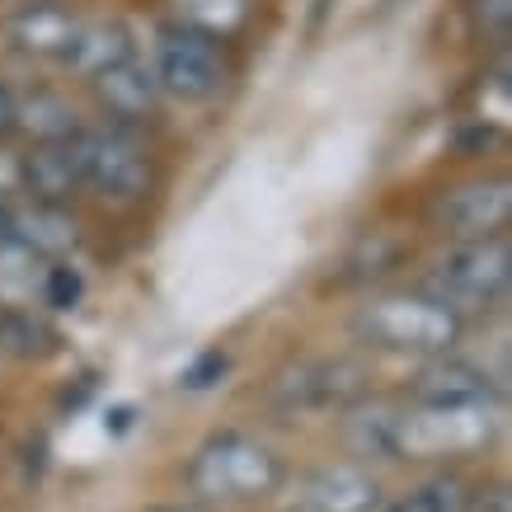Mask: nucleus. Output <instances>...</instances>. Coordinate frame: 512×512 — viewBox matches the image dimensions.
I'll use <instances>...</instances> for the list:
<instances>
[{"mask_svg":"<svg viewBox=\"0 0 512 512\" xmlns=\"http://www.w3.org/2000/svg\"><path fill=\"white\" fill-rule=\"evenodd\" d=\"M85 19H76L62 0H43V5H29L19 10L15 24H10V38H15L24 52L33 57H52V62H66V52L76 43V33Z\"/></svg>","mask_w":512,"mask_h":512,"instance_id":"obj_12","label":"nucleus"},{"mask_svg":"<svg viewBox=\"0 0 512 512\" xmlns=\"http://www.w3.org/2000/svg\"><path fill=\"white\" fill-rule=\"evenodd\" d=\"M132 57V38L118 19H94V24H80L76 43L66 52V66H76L80 76H99V71H109V66L127 62Z\"/></svg>","mask_w":512,"mask_h":512,"instance_id":"obj_16","label":"nucleus"},{"mask_svg":"<svg viewBox=\"0 0 512 512\" xmlns=\"http://www.w3.org/2000/svg\"><path fill=\"white\" fill-rule=\"evenodd\" d=\"M400 419H404V404L390 400H372V404H357L343 414V442L353 456H386L395 461L400 451Z\"/></svg>","mask_w":512,"mask_h":512,"instance_id":"obj_14","label":"nucleus"},{"mask_svg":"<svg viewBox=\"0 0 512 512\" xmlns=\"http://www.w3.org/2000/svg\"><path fill=\"white\" fill-rule=\"evenodd\" d=\"M19 188L43 207H62L76 188H85V132L71 141H43L19 160Z\"/></svg>","mask_w":512,"mask_h":512,"instance_id":"obj_9","label":"nucleus"},{"mask_svg":"<svg viewBox=\"0 0 512 512\" xmlns=\"http://www.w3.org/2000/svg\"><path fill=\"white\" fill-rule=\"evenodd\" d=\"M461 508H466V494H461V484L447 480V475L419 484V489H409V494H400L390 503V512H461Z\"/></svg>","mask_w":512,"mask_h":512,"instance_id":"obj_19","label":"nucleus"},{"mask_svg":"<svg viewBox=\"0 0 512 512\" xmlns=\"http://www.w3.org/2000/svg\"><path fill=\"white\" fill-rule=\"evenodd\" d=\"M296 512H381V480L357 461L320 466L301 484Z\"/></svg>","mask_w":512,"mask_h":512,"instance_id":"obj_10","label":"nucleus"},{"mask_svg":"<svg viewBox=\"0 0 512 512\" xmlns=\"http://www.w3.org/2000/svg\"><path fill=\"white\" fill-rule=\"evenodd\" d=\"M0 231L19 249H29L33 259H57L76 245V221L62 207H43V202L19 207V212H0Z\"/></svg>","mask_w":512,"mask_h":512,"instance_id":"obj_11","label":"nucleus"},{"mask_svg":"<svg viewBox=\"0 0 512 512\" xmlns=\"http://www.w3.org/2000/svg\"><path fill=\"white\" fill-rule=\"evenodd\" d=\"M357 334H367L381 348L400 353H437L447 357L451 343L461 339V315H451L433 296H386L357 315Z\"/></svg>","mask_w":512,"mask_h":512,"instance_id":"obj_3","label":"nucleus"},{"mask_svg":"<svg viewBox=\"0 0 512 512\" xmlns=\"http://www.w3.org/2000/svg\"><path fill=\"white\" fill-rule=\"evenodd\" d=\"M0 240H5V231H0Z\"/></svg>","mask_w":512,"mask_h":512,"instance_id":"obj_26","label":"nucleus"},{"mask_svg":"<svg viewBox=\"0 0 512 512\" xmlns=\"http://www.w3.org/2000/svg\"><path fill=\"white\" fill-rule=\"evenodd\" d=\"M151 184H156L151 156L127 127L85 132V188H94L104 202L132 207L151 193Z\"/></svg>","mask_w":512,"mask_h":512,"instance_id":"obj_6","label":"nucleus"},{"mask_svg":"<svg viewBox=\"0 0 512 512\" xmlns=\"http://www.w3.org/2000/svg\"><path fill=\"white\" fill-rule=\"evenodd\" d=\"M156 85L184 104H207L226 85V47L217 33H202L193 24H170L156 38Z\"/></svg>","mask_w":512,"mask_h":512,"instance_id":"obj_4","label":"nucleus"},{"mask_svg":"<svg viewBox=\"0 0 512 512\" xmlns=\"http://www.w3.org/2000/svg\"><path fill=\"white\" fill-rule=\"evenodd\" d=\"M0 348L15 357H43L57 348V334L24 306H5L0 311Z\"/></svg>","mask_w":512,"mask_h":512,"instance_id":"obj_18","label":"nucleus"},{"mask_svg":"<svg viewBox=\"0 0 512 512\" xmlns=\"http://www.w3.org/2000/svg\"><path fill=\"white\" fill-rule=\"evenodd\" d=\"M512 273V249L508 235H484V240H466L461 249H451L447 259L428 273V296L442 301L451 315L489 311L503 301Z\"/></svg>","mask_w":512,"mask_h":512,"instance_id":"obj_2","label":"nucleus"},{"mask_svg":"<svg viewBox=\"0 0 512 512\" xmlns=\"http://www.w3.org/2000/svg\"><path fill=\"white\" fill-rule=\"evenodd\" d=\"M494 437V404H414L400 419L395 456H466Z\"/></svg>","mask_w":512,"mask_h":512,"instance_id":"obj_5","label":"nucleus"},{"mask_svg":"<svg viewBox=\"0 0 512 512\" xmlns=\"http://www.w3.org/2000/svg\"><path fill=\"white\" fill-rule=\"evenodd\" d=\"M19 127H29L38 141H71L80 132V113L57 90H33L19 99Z\"/></svg>","mask_w":512,"mask_h":512,"instance_id":"obj_17","label":"nucleus"},{"mask_svg":"<svg viewBox=\"0 0 512 512\" xmlns=\"http://www.w3.org/2000/svg\"><path fill=\"white\" fill-rule=\"evenodd\" d=\"M94 94H99V104H104L118 123H141L146 113L156 109L160 85L146 66H137L127 57V62H118V66H109V71L94 76Z\"/></svg>","mask_w":512,"mask_h":512,"instance_id":"obj_13","label":"nucleus"},{"mask_svg":"<svg viewBox=\"0 0 512 512\" xmlns=\"http://www.w3.org/2000/svg\"><path fill=\"white\" fill-rule=\"evenodd\" d=\"M156 512H202V508H184V503H179V508H156Z\"/></svg>","mask_w":512,"mask_h":512,"instance_id":"obj_25","label":"nucleus"},{"mask_svg":"<svg viewBox=\"0 0 512 512\" xmlns=\"http://www.w3.org/2000/svg\"><path fill=\"white\" fill-rule=\"evenodd\" d=\"M19 132V94L0 80V141Z\"/></svg>","mask_w":512,"mask_h":512,"instance_id":"obj_24","label":"nucleus"},{"mask_svg":"<svg viewBox=\"0 0 512 512\" xmlns=\"http://www.w3.org/2000/svg\"><path fill=\"white\" fill-rule=\"evenodd\" d=\"M414 395H419V404H494L489 376H484L480 367H470V362H456V357L433 362V367L419 376Z\"/></svg>","mask_w":512,"mask_h":512,"instance_id":"obj_15","label":"nucleus"},{"mask_svg":"<svg viewBox=\"0 0 512 512\" xmlns=\"http://www.w3.org/2000/svg\"><path fill=\"white\" fill-rule=\"evenodd\" d=\"M470 19H475V29H480L489 43H503V38H508V24H512V5L508 0H475V5H470Z\"/></svg>","mask_w":512,"mask_h":512,"instance_id":"obj_22","label":"nucleus"},{"mask_svg":"<svg viewBox=\"0 0 512 512\" xmlns=\"http://www.w3.org/2000/svg\"><path fill=\"white\" fill-rule=\"evenodd\" d=\"M508 179H475L442 193L433 207V217L461 240H484V235H503L508 226Z\"/></svg>","mask_w":512,"mask_h":512,"instance_id":"obj_7","label":"nucleus"},{"mask_svg":"<svg viewBox=\"0 0 512 512\" xmlns=\"http://www.w3.org/2000/svg\"><path fill=\"white\" fill-rule=\"evenodd\" d=\"M80 292H85V282H80V273L71 264H52L43 268V282H38V296H43V306H52V311H71L80 301Z\"/></svg>","mask_w":512,"mask_h":512,"instance_id":"obj_20","label":"nucleus"},{"mask_svg":"<svg viewBox=\"0 0 512 512\" xmlns=\"http://www.w3.org/2000/svg\"><path fill=\"white\" fill-rule=\"evenodd\" d=\"M404 254V245L395 240V235H381L376 231L372 240H362V249L353 254V264H357V278H367V273H386L395 259Z\"/></svg>","mask_w":512,"mask_h":512,"instance_id":"obj_21","label":"nucleus"},{"mask_svg":"<svg viewBox=\"0 0 512 512\" xmlns=\"http://www.w3.org/2000/svg\"><path fill=\"white\" fill-rule=\"evenodd\" d=\"M357 372L348 362H329V357H311V362H296L273 381L268 400L282 414H311V409H329V404H343L348 390H353Z\"/></svg>","mask_w":512,"mask_h":512,"instance_id":"obj_8","label":"nucleus"},{"mask_svg":"<svg viewBox=\"0 0 512 512\" xmlns=\"http://www.w3.org/2000/svg\"><path fill=\"white\" fill-rule=\"evenodd\" d=\"M282 484V461L264 442L245 433H221L193 456L188 466V489L202 503H245L264 498Z\"/></svg>","mask_w":512,"mask_h":512,"instance_id":"obj_1","label":"nucleus"},{"mask_svg":"<svg viewBox=\"0 0 512 512\" xmlns=\"http://www.w3.org/2000/svg\"><path fill=\"white\" fill-rule=\"evenodd\" d=\"M461 512H512V498H508L503 484H489V489H480V494H470Z\"/></svg>","mask_w":512,"mask_h":512,"instance_id":"obj_23","label":"nucleus"}]
</instances>
